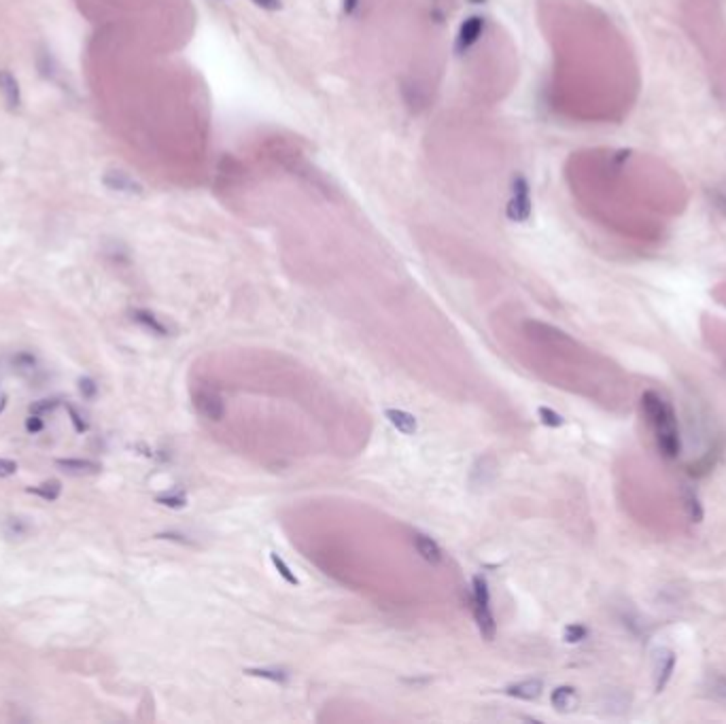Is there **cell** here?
Returning a JSON list of instances; mask_svg holds the SVG:
<instances>
[{
    "label": "cell",
    "instance_id": "obj_24",
    "mask_svg": "<svg viewBox=\"0 0 726 724\" xmlns=\"http://www.w3.org/2000/svg\"><path fill=\"white\" fill-rule=\"evenodd\" d=\"M248 676H257V678H266V680H272V682H285L287 680V673L285 671H279V669H246Z\"/></svg>",
    "mask_w": 726,
    "mask_h": 724
},
{
    "label": "cell",
    "instance_id": "obj_3",
    "mask_svg": "<svg viewBox=\"0 0 726 724\" xmlns=\"http://www.w3.org/2000/svg\"><path fill=\"white\" fill-rule=\"evenodd\" d=\"M533 213V200H531V185L527 177L516 174L510 185V200L506 204V215L514 223H524L531 219Z\"/></svg>",
    "mask_w": 726,
    "mask_h": 724
},
{
    "label": "cell",
    "instance_id": "obj_31",
    "mask_svg": "<svg viewBox=\"0 0 726 724\" xmlns=\"http://www.w3.org/2000/svg\"><path fill=\"white\" fill-rule=\"evenodd\" d=\"M17 473V463L11 459H0V478H9Z\"/></svg>",
    "mask_w": 726,
    "mask_h": 724
},
{
    "label": "cell",
    "instance_id": "obj_23",
    "mask_svg": "<svg viewBox=\"0 0 726 724\" xmlns=\"http://www.w3.org/2000/svg\"><path fill=\"white\" fill-rule=\"evenodd\" d=\"M13 365L19 374H32L36 370V357L32 353H17L13 357Z\"/></svg>",
    "mask_w": 726,
    "mask_h": 724
},
{
    "label": "cell",
    "instance_id": "obj_32",
    "mask_svg": "<svg viewBox=\"0 0 726 724\" xmlns=\"http://www.w3.org/2000/svg\"><path fill=\"white\" fill-rule=\"evenodd\" d=\"M359 3H361V0H342V11H344V15H353V13L357 11Z\"/></svg>",
    "mask_w": 726,
    "mask_h": 724
},
{
    "label": "cell",
    "instance_id": "obj_2",
    "mask_svg": "<svg viewBox=\"0 0 726 724\" xmlns=\"http://www.w3.org/2000/svg\"><path fill=\"white\" fill-rule=\"evenodd\" d=\"M471 612L476 618V627L484 639H495L497 635V622L491 610V593L489 584L482 576H473L471 580Z\"/></svg>",
    "mask_w": 726,
    "mask_h": 724
},
{
    "label": "cell",
    "instance_id": "obj_4",
    "mask_svg": "<svg viewBox=\"0 0 726 724\" xmlns=\"http://www.w3.org/2000/svg\"><path fill=\"white\" fill-rule=\"evenodd\" d=\"M484 28H487V19L482 15H471L467 17L461 28L457 32V39H455V54L457 56H465L469 49L480 41V36L484 34Z\"/></svg>",
    "mask_w": 726,
    "mask_h": 724
},
{
    "label": "cell",
    "instance_id": "obj_1",
    "mask_svg": "<svg viewBox=\"0 0 726 724\" xmlns=\"http://www.w3.org/2000/svg\"><path fill=\"white\" fill-rule=\"evenodd\" d=\"M641 410L650 429L654 434L656 446L663 457L678 459L682 453V436L678 425V414L673 406L656 391H645L641 395Z\"/></svg>",
    "mask_w": 726,
    "mask_h": 724
},
{
    "label": "cell",
    "instance_id": "obj_18",
    "mask_svg": "<svg viewBox=\"0 0 726 724\" xmlns=\"http://www.w3.org/2000/svg\"><path fill=\"white\" fill-rule=\"evenodd\" d=\"M684 508H686V514H688V518L692 520V522H701V520H703V506H701V502H698V497L688 489V487H684Z\"/></svg>",
    "mask_w": 726,
    "mask_h": 724
},
{
    "label": "cell",
    "instance_id": "obj_30",
    "mask_svg": "<svg viewBox=\"0 0 726 724\" xmlns=\"http://www.w3.org/2000/svg\"><path fill=\"white\" fill-rule=\"evenodd\" d=\"M251 3L255 7H259L261 11H270V13L283 9V0H251Z\"/></svg>",
    "mask_w": 726,
    "mask_h": 724
},
{
    "label": "cell",
    "instance_id": "obj_19",
    "mask_svg": "<svg viewBox=\"0 0 726 724\" xmlns=\"http://www.w3.org/2000/svg\"><path fill=\"white\" fill-rule=\"evenodd\" d=\"M270 561H272V565H274V569H277L279 571V576L287 582V584H291V586H297L299 584V580H297V576H295V573L291 571V567L277 555V553H272L270 555Z\"/></svg>",
    "mask_w": 726,
    "mask_h": 724
},
{
    "label": "cell",
    "instance_id": "obj_34",
    "mask_svg": "<svg viewBox=\"0 0 726 724\" xmlns=\"http://www.w3.org/2000/svg\"><path fill=\"white\" fill-rule=\"evenodd\" d=\"M5 408H7V395L0 393V414L5 412Z\"/></svg>",
    "mask_w": 726,
    "mask_h": 724
},
{
    "label": "cell",
    "instance_id": "obj_28",
    "mask_svg": "<svg viewBox=\"0 0 726 724\" xmlns=\"http://www.w3.org/2000/svg\"><path fill=\"white\" fill-rule=\"evenodd\" d=\"M66 408H68V414H70V420H72L74 432H77V434H85V432L89 429V423L77 412V408H72V406H66Z\"/></svg>",
    "mask_w": 726,
    "mask_h": 724
},
{
    "label": "cell",
    "instance_id": "obj_13",
    "mask_svg": "<svg viewBox=\"0 0 726 724\" xmlns=\"http://www.w3.org/2000/svg\"><path fill=\"white\" fill-rule=\"evenodd\" d=\"M132 319L138 323V326H142L145 330H149L156 336H168L170 334V330L166 328V323L158 315H153L151 310H140V308L132 310Z\"/></svg>",
    "mask_w": 726,
    "mask_h": 724
},
{
    "label": "cell",
    "instance_id": "obj_5",
    "mask_svg": "<svg viewBox=\"0 0 726 724\" xmlns=\"http://www.w3.org/2000/svg\"><path fill=\"white\" fill-rule=\"evenodd\" d=\"M193 406L195 410L209 420H221L225 416V402L223 397L213 389H197L193 393Z\"/></svg>",
    "mask_w": 726,
    "mask_h": 724
},
{
    "label": "cell",
    "instance_id": "obj_21",
    "mask_svg": "<svg viewBox=\"0 0 726 724\" xmlns=\"http://www.w3.org/2000/svg\"><path fill=\"white\" fill-rule=\"evenodd\" d=\"M709 200H712V206L726 217V181H722L709 189Z\"/></svg>",
    "mask_w": 726,
    "mask_h": 724
},
{
    "label": "cell",
    "instance_id": "obj_7",
    "mask_svg": "<svg viewBox=\"0 0 726 724\" xmlns=\"http://www.w3.org/2000/svg\"><path fill=\"white\" fill-rule=\"evenodd\" d=\"M412 546L416 548L418 557H420L425 563L440 565V563L444 561V553H442L440 544H438L434 537H429V535H425V533H420V531H414V533H412Z\"/></svg>",
    "mask_w": 726,
    "mask_h": 724
},
{
    "label": "cell",
    "instance_id": "obj_9",
    "mask_svg": "<svg viewBox=\"0 0 726 724\" xmlns=\"http://www.w3.org/2000/svg\"><path fill=\"white\" fill-rule=\"evenodd\" d=\"M0 94H3V100L9 111H17L21 107V87H19V81L17 77L7 70V68H0Z\"/></svg>",
    "mask_w": 726,
    "mask_h": 724
},
{
    "label": "cell",
    "instance_id": "obj_14",
    "mask_svg": "<svg viewBox=\"0 0 726 724\" xmlns=\"http://www.w3.org/2000/svg\"><path fill=\"white\" fill-rule=\"evenodd\" d=\"M550 701H553V707L557 712H571L578 705V692L571 686H559L550 694Z\"/></svg>",
    "mask_w": 726,
    "mask_h": 724
},
{
    "label": "cell",
    "instance_id": "obj_25",
    "mask_svg": "<svg viewBox=\"0 0 726 724\" xmlns=\"http://www.w3.org/2000/svg\"><path fill=\"white\" fill-rule=\"evenodd\" d=\"M537 416H540V420L544 423L546 427H561L563 423H565V418H563L559 412L550 410V408H544V406L537 410Z\"/></svg>",
    "mask_w": 726,
    "mask_h": 724
},
{
    "label": "cell",
    "instance_id": "obj_8",
    "mask_svg": "<svg viewBox=\"0 0 726 724\" xmlns=\"http://www.w3.org/2000/svg\"><path fill=\"white\" fill-rule=\"evenodd\" d=\"M673 669H675V654L671 650H667V648H661V650L656 652V659H654V690L656 692H663L665 686L669 684L671 676H673Z\"/></svg>",
    "mask_w": 726,
    "mask_h": 724
},
{
    "label": "cell",
    "instance_id": "obj_20",
    "mask_svg": "<svg viewBox=\"0 0 726 724\" xmlns=\"http://www.w3.org/2000/svg\"><path fill=\"white\" fill-rule=\"evenodd\" d=\"M156 502L166 506V508H185L187 506V497L185 493L181 491H170V493H164V495H158Z\"/></svg>",
    "mask_w": 726,
    "mask_h": 724
},
{
    "label": "cell",
    "instance_id": "obj_33",
    "mask_svg": "<svg viewBox=\"0 0 726 724\" xmlns=\"http://www.w3.org/2000/svg\"><path fill=\"white\" fill-rule=\"evenodd\" d=\"M487 461H489V459H480L482 469H487ZM473 473H480V469H478V467H473ZM484 473H487V471H482V480H480V485H487V482H489V480L484 478Z\"/></svg>",
    "mask_w": 726,
    "mask_h": 724
},
{
    "label": "cell",
    "instance_id": "obj_16",
    "mask_svg": "<svg viewBox=\"0 0 726 724\" xmlns=\"http://www.w3.org/2000/svg\"><path fill=\"white\" fill-rule=\"evenodd\" d=\"M705 692H707V696L714 699V701L726 705V676H718V673L709 676L705 682Z\"/></svg>",
    "mask_w": 726,
    "mask_h": 724
},
{
    "label": "cell",
    "instance_id": "obj_27",
    "mask_svg": "<svg viewBox=\"0 0 726 724\" xmlns=\"http://www.w3.org/2000/svg\"><path fill=\"white\" fill-rule=\"evenodd\" d=\"M79 391H81L83 399H89V402H92V399H96V395H98V385L89 376H81L79 379Z\"/></svg>",
    "mask_w": 726,
    "mask_h": 724
},
{
    "label": "cell",
    "instance_id": "obj_10",
    "mask_svg": "<svg viewBox=\"0 0 726 724\" xmlns=\"http://www.w3.org/2000/svg\"><path fill=\"white\" fill-rule=\"evenodd\" d=\"M56 465L68 476H94L103 471V465L89 459H56Z\"/></svg>",
    "mask_w": 726,
    "mask_h": 724
},
{
    "label": "cell",
    "instance_id": "obj_15",
    "mask_svg": "<svg viewBox=\"0 0 726 724\" xmlns=\"http://www.w3.org/2000/svg\"><path fill=\"white\" fill-rule=\"evenodd\" d=\"M26 491L36 495V497H41V499H45V502H56V499L60 497V493H62V482L52 478V480H45V482H41L36 487H28Z\"/></svg>",
    "mask_w": 726,
    "mask_h": 724
},
{
    "label": "cell",
    "instance_id": "obj_17",
    "mask_svg": "<svg viewBox=\"0 0 726 724\" xmlns=\"http://www.w3.org/2000/svg\"><path fill=\"white\" fill-rule=\"evenodd\" d=\"M3 531H5V535L9 540H21V537L28 535L30 525L23 518H19V516H9L5 520V525H3Z\"/></svg>",
    "mask_w": 726,
    "mask_h": 724
},
{
    "label": "cell",
    "instance_id": "obj_11",
    "mask_svg": "<svg viewBox=\"0 0 726 724\" xmlns=\"http://www.w3.org/2000/svg\"><path fill=\"white\" fill-rule=\"evenodd\" d=\"M544 690V682L542 680H522L516 684L506 686V694L514 696V699H522V701H533L537 699Z\"/></svg>",
    "mask_w": 726,
    "mask_h": 724
},
{
    "label": "cell",
    "instance_id": "obj_29",
    "mask_svg": "<svg viewBox=\"0 0 726 724\" xmlns=\"http://www.w3.org/2000/svg\"><path fill=\"white\" fill-rule=\"evenodd\" d=\"M45 429V420H43V416H36V414H30L28 418H26V432L28 434H41Z\"/></svg>",
    "mask_w": 726,
    "mask_h": 724
},
{
    "label": "cell",
    "instance_id": "obj_26",
    "mask_svg": "<svg viewBox=\"0 0 726 724\" xmlns=\"http://www.w3.org/2000/svg\"><path fill=\"white\" fill-rule=\"evenodd\" d=\"M586 635H588V629L584 625H569L565 629V641L567 643H578V641L586 639Z\"/></svg>",
    "mask_w": 726,
    "mask_h": 724
},
{
    "label": "cell",
    "instance_id": "obj_6",
    "mask_svg": "<svg viewBox=\"0 0 726 724\" xmlns=\"http://www.w3.org/2000/svg\"><path fill=\"white\" fill-rule=\"evenodd\" d=\"M103 185L111 191L126 193V195H140L145 191V187L123 170H107L103 174Z\"/></svg>",
    "mask_w": 726,
    "mask_h": 724
},
{
    "label": "cell",
    "instance_id": "obj_22",
    "mask_svg": "<svg viewBox=\"0 0 726 724\" xmlns=\"http://www.w3.org/2000/svg\"><path fill=\"white\" fill-rule=\"evenodd\" d=\"M58 406H60V399H58V397H45V399H39V402H32V404H30V414L45 416V414H49V412H54Z\"/></svg>",
    "mask_w": 726,
    "mask_h": 724
},
{
    "label": "cell",
    "instance_id": "obj_12",
    "mask_svg": "<svg viewBox=\"0 0 726 724\" xmlns=\"http://www.w3.org/2000/svg\"><path fill=\"white\" fill-rule=\"evenodd\" d=\"M385 416H387V420L391 423V425H393L397 432H402L404 436H414L416 429H418L416 418H414L410 412H406V410L389 408V410L385 412Z\"/></svg>",
    "mask_w": 726,
    "mask_h": 724
}]
</instances>
